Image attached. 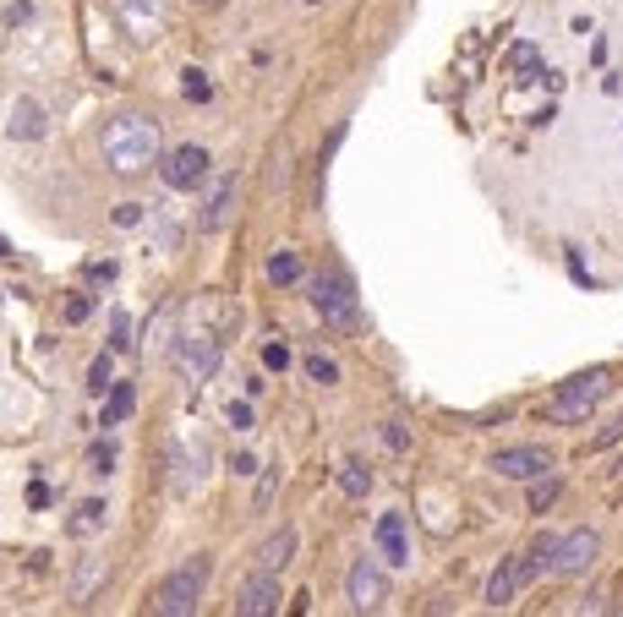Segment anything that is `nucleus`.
Returning <instances> with one entry per match:
<instances>
[{
	"label": "nucleus",
	"mask_w": 623,
	"mask_h": 617,
	"mask_svg": "<svg viewBox=\"0 0 623 617\" xmlns=\"http://www.w3.org/2000/svg\"><path fill=\"white\" fill-rule=\"evenodd\" d=\"M99 148H104V164L115 175H143L148 164H159V120L148 115H115L99 137Z\"/></svg>",
	"instance_id": "obj_1"
},
{
	"label": "nucleus",
	"mask_w": 623,
	"mask_h": 617,
	"mask_svg": "<svg viewBox=\"0 0 623 617\" xmlns=\"http://www.w3.org/2000/svg\"><path fill=\"white\" fill-rule=\"evenodd\" d=\"M208 574H214V558H208V552H191L186 563H175L170 579L154 595V612L159 617H191L197 601H202V590H208Z\"/></svg>",
	"instance_id": "obj_2"
},
{
	"label": "nucleus",
	"mask_w": 623,
	"mask_h": 617,
	"mask_svg": "<svg viewBox=\"0 0 623 617\" xmlns=\"http://www.w3.org/2000/svg\"><path fill=\"white\" fill-rule=\"evenodd\" d=\"M607 393H612V372H607V366L574 372L569 383H558V393H552V404H547V421L574 427V421H585V416H591V410H596Z\"/></svg>",
	"instance_id": "obj_3"
},
{
	"label": "nucleus",
	"mask_w": 623,
	"mask_h": 617,
	"mask_svg": "<svg viewBox=\"0 0 623 617\" xmlns=\"http://www.w3.org/2000/svg\"><path fill=\"white\" fill-rule=\"evenodd\" d=\"M312 306L328 328H356L361 317V301H356V285H351V273L344 268H323L312 273Z\"/></svg>",
	"instance_id": "obj_4"
},
{
	"label": "nucleus",
	"mask_w": 623,
	"mask_h": 617,
	"mask_svg": "<svg viewBox=\"0 0 623 617\" xmlns=\"http://www.w3.org/2000/svg\"><path fill=\"white\" fill-rule=\"evenodd\" d=\"M208 148L202 143H181V148H170V154H159V181L170 186V191H191V186H202L208 181Z\"/></svg>",
	"instance_id": "obj_5"
},
{
	"label": "nucleus",
	"mask_w": 623,
	"mask_h": 617,
	"mask_svg": "<svg viewBox=\"0 0 623 617\" xmlns=\"http://www.w3.org/2000/svg\"><path fill=\"white\" fill-rule=\"evenodd\" d=\"M596 558H601V535H596V530H569V535H558V552H552V574L580 579Z\"/></svg>",
	"instance_id": "obj_6"
},
{
	"label": "nucleus",
	"mask_w": 623,
	"mask_h": 617,
	"mask_svg": "<svg viewBox=\"0 0 623 617\" xmlns=\"http://www.w3.org/2000/svg\"><path fill=\"white\" fill-rule=\"evenodd\" d=\"M280 601H285L280 574H273V569H257V574L236 590V617H273V612H280Z\"/></svg>",
	"instance_id": "obj_7"
},
{
	"label": "nucleus",
	"mask_w": 623,
	"mask_h": 617,
	"mask_svg": "<svg viewBox=\"0 0 623 617\" xmlns=\"http://www.w3.org/2000/svg\"><path fill=\"white\" fill-rule=\"evenodd\" d=\"M175 366H181V377L208 383V377H214V366H219V339H214V333H181Z\"/></svg>",
	"instance_id": "obj_8"
},
{
	"label": "nucleus",
	"mask_w": 623,
	"mask_h": 617,
	"mask_svg": "<svg viewBox=\"0 0 623 617\" xmlns=\"http://www.w3.org/2000/svg\"><path fill=\"white\" fill-rule=\"evenodd\" d=\"M530 579H536V563H530V552H520V558H503V563L493 569V579H487V595H481V601H487V606L498 612V606H509V601H514V595H520Z\"/></svg>",
	"instance_id": "obj_9"
},
{
	"label": "nucleus",
	"mask_w": 623,
	"mask_h": 617,
	"mask_svg": "<svg viewBox=\"0 0 623 617\" xmlns=\"http://www.w3.org/2000/svg\"><path fill=\"white\" fill-rule=\"evenodd\" d=\"M493 470L503 475V481H536V475L552 470V454L536 448V443H525V448H498V454H493Z\"/></svg>",
	"instance_id": "obj_10"
},
{
	"label": "nucleus",
	"mask_w": 623,
	"mask_h": 617,
	"mask_svg": "<svg viewBox=\"0 0 623 617\" xmlns=\"http://www.w3.org/2000/svg\"><path fill=\"white\" fill-rule=\"evenodd\" d=\"M344 590H351V606H356V612H378V606L388 601V579H383V569H378L372 558H361V563L351 569Z\"/></svg>",
	"instance_id": "obj_11"
},
{
	"label": "nucleus",
	"mask_w": 623,
	"mask_h": 617,
	"mask_svg": "<svg viewBox=\"0 0 623 617\" xmlns=\"http://www.w3.org/2000/svg\"><path fill=\"white\" fill-rule=\"evenodd\" d=\"M236 191H241V181H236V175H219L214 186H208V202H202V219H197V225L208 230V235H219V230L230 225V214H236Z\"/></svg>",
	"instance_id": "obj_12"
},
{
	"label": "nucleus",
	"mask_w": 623,
	"mask_h": 617,
	"mask_svg": "<svg viewBox=\"0 0 623 617\" xmlns=\"http://www.w3.org/2000/svg\"><path fill=\"white\" fill-rule=\"evenodd\" d=\"M378 552H383V563H394V569L410 563V530H405V514H383V519H378Z\"/></svg>",
	"instance_id": "obj_13"
},
{
	"label": "nucleus",
	"mask_w": 623,
	"mask_h": 617,
	"mask_svg": "<svg viewBox=\"0 0 623 617\" xmlns=\"http://www.w3.org/2000/svg\"><path fill=\"white\" fill-rule=\"evenodd\" d=\"M44 131H49L44 104H39V99H17V104H12V120H6V137H17V143H39Z\"/></svg>",
	"instance_id": "obj_14"
},
{
	"label": "nucleus",
	"mask_w": 623,
	"mask_h": 617,
	"mask_svg": "<svg viewBox=\"0 0 623 617\" xmlns=\"http://www.w3.org/2000/svg\"><path fill=\"white\" fill-rule=\"evenodd\" d=\"M202 464H208V448L202 443H175V492H197L202 487Z\"/></svg>",
	"instance_id": "obj_15"
},
{
	"label": "nucleus",
	"mask_w": 623,
	"mask_h": 617,
	"mask_svg": "<svg viewBox=\"0 0 623 617\" xmlns=\"http://www.w3.org/2000/svg\"><path fill=\"white\" fill-rule=\"evenodd\" d=\"M296 541H301V535H296V524H280V530H273V535L257 546V569H273V574H280V569L296 558Z\"/></svg>",
	"instance_id": "obj_16"
},
{
	"label": "nucleus",
	"mask_w": 623,
	"mask_h": 617,
	"mask_svg": "<svg viewBox=\"0 0 623 617\" xmlns=\"http://www.w3.org/2000/svg\"><path fill=\"white\" fill-rule=\"evenodd\" d=\"M131 404H137V388H131V383H110V399H104V416H99V427H104V432H110V427H126Z\"/></svg>",
	"instance_id": "obj_17"
},
{
	"label": "nucleus",
	"mask_w": 623,
	"mask_h": 617,
	"mask_svg": "<svg viewBox=\"0 0 623 617\" xmlns=\"http://www.w3.org/2000/svg\"><path fill=\"white\" fill-rule=\"evenodd\" d=\"M104 519H110V508H104L99 498H88V503H77V514H72V519H66V530H72V535H99V530H104Z\"/></svg>",
	"instance_id": "obj_18"
},
{
	"label": "nucleus",
	"mask_w": 623,
	"mask_h": 617,
	"mask_svg": "<svg viewBox=\"0 0 623 617\" xmlns=\"http://www.w3.org/2000/svg\"><path fill=\"white\" fill-rule=\"evenodd\" d=\"M110 579V563L104 558H83V569H77V585H72V601H93V590Z\"/></svg>",
	"instance_id": "obj_19"
},
{
	"label": "nucleus",
	"mask_w": 623,
	"mask_h": 617,
	"mask_svg": "<svg viewBox=\"0 0 623 617\" xmlns=\"http://www.w3.org/2000/svg\"><path fill=\"white\" fill-rule=\"evenodd\" d=\"M339 487H344V498H367L372 492V470L361 459H344L339 464Z\"/></svg>",
	"instance_id": "obj_20"
},
{
	"label": "nucleus",
	"mask_w": 623,
	"mask_h": 617,
	"mask_svg": "<svg viewBox=\"0 0 623 617\" xmlns=\"http://www.w3.org/2000/svg\"><path fill=\"white\" fill-rule=\"evenodd\" d=\"M268 279L273 285H301V257L296 251H273L268 257Z\"/></svg>",
	"instance_id": "obj_21"
},
{
	"label": "nucleus",
	"mask_w": 623,
	"mask_h": 617,
	"mask_svg": "<svg viewBox=\"0 0 623 617\" xmlns=\"http://www.w3.org/2000/svg\"><path fill=\"white\" fill-rule=\"evenodd\" d=\"M301 366H307V377H312L317 388H334V383H339V361H334V356H323V350H312Z\"/></svg>",
	"instance_id": "obj_22"
},
{
	"label": "nucleus",
	"mask_w": 623,
	"mask_h": 617,
	"mask_svg": "<svg viewBox=\"0 0 623 617\" xmlns=\"http://www.w3.org/2000/svg\"><path fill=\"white\" fill-rule=\"evenodd\" d=\"M181 99H191V104H208V99H214V83H208V72L186 66V72H181Z\"/></svg>",
	"instance_id": "obj_23"
},
{
	"label": "nucleus",
	"mask_w": 623,
	"mask_h": 617,
	"mask_svg": "<svg viewBox=\"0 0 623 617\" xmlns=\"http://www.w3.org/2000/svg\"><path fill=\"white\" fill-rule=\"evenodd\" d=\"M280 487H285V470H280V464H268V470H263V481H257V498H252V508L263 514L273 498H280Z\"/></svg>",
	"instance_id": "obj_24"
},
{
	"label": "nucleus",
	"mask_w": 623,
	"mask_h": 617,
	"mask_svg": "<svg viewBox=\"0 0 623 617\" xmlns=\"http://www.w3.org/2000/svg\"><path fill=\"white\" fill-rule=\"evenodd\" d=\"M110 383H115V350H110V356H99V361L88 366V393H99V399H104V393H110Z\"/></svg>",
	"instance_id": "obj_25"
},
{
	"label": "nucleus",
	"mask_w": 623,
	"mask_h": 617,
	"mask_svg": "<svg viewBox=\"0 0 623 617\" xmlns=\"http://www.w3.org/2000/svg\"><path fill=\"white\" fill-rule=\"evenodd\" d=\"M552 498H558V475H536L530 481V514H541V508H552Z\"/></svg>",
	"instance_id": "obj_26"
},
{
	"label": "nucleus",
	"mask_w": 623,
	"mask_h": 617,
	"mask_svg": "<svg viewBox=\"0 0 623 617\" xmlns=\"http://www.w3.org/2000/svg\"><path fill=\"white\" fill-rule=\"evenodd\" d=\"M60 317H66V328H77V322H88V317H93V295H88V290H77V295H66V312H60Z\"/></svg>",
	"instance_id": "obj_27"
},
{
	"label": "nucleus",
	"mask_w": 623,
	"mask_h": 617,
	"mask_svg": "<svg viewBox=\"0 0 623 617\" xmlns=\"http://www.w3.org/2000/svg\"><path fill=\"white\" fill-rule=\"evenodd\" d=\"M552 552H558V535H536V541H530V563H536V574H552Z\"/></svg>",
	"instance_id": "obj_28"
},
{
	"label": "nucleus",
	"mask_w": 623,
	"mask_h": 617,
	"mask_svg": "<svg viewBox=\"0 0 623 617\" xmlns=\"http://www.w3.org/2000/svg\"><path fill=\"white\" fill-rule=\"evenodd\" d=\"M110 350H131V317L126 312H110Z\"/></svg>",
	"instance_id": "obj_29"
},
{
	"label": "nucleus",
	"mask_w": 623,
	"mask_h": 617,
	"mask_svg": "<svg viewBox=\"0 0 623 617\" xmlns=\"http://www.w3.org/2000/svg\"><path fill=\"white\" fill-rule=\"evenodd\" d=\"M115 470V443H93L88 448V475H110Z\"/></svg>",
	"instance_id": "obj_30"
},
{
	"label": "nucleus",
	"mask_w": 623,
	"mask_h": 617,
	"mask_svg": "<svg viewBox=\"0 0 623 617\" xmlns=\"http://www.w3.org/2000/svg\"><path fill=\"white\" fill-rule=\"evenodd\" d=\"M170 322H175V306H159V317H154V328H148V345H154V350L170 345Z\"/></svg>",
	"instance_id": "obj_31"
},
{
	"label": "nucleus",
	"mask_w": 623,
	"mask_h": 617,
	"mask_svg": "<svg viewBox=\"0 0 623 617\" xmlns=\"http://www.w3.org/2000/svg\"><path fill=\"white\" fill-rule=\"evenodd\" d=\"M263 366L268 372H285L290 366V345H285V339H268V345H263Z\"/></svg>",
	"instance_id": "obj_32"
},
{
	"label": "nucleus",
	"mask_w": 623,
	"mask_h": 617,
	"mask_svg": "<svg viewBox=\"0 0 623 617\" xmlns=\"http://www.w3.org/2000/svg\"><path fill=\"white\" fill-rule=\"evenodd\" d=\"M225 421H230L236 432H246V427H252V404H246V399H230V404H225Z\"/></svg>",
	"instance_id": "obj_33"
},
{
	"label": "nucleus",
	"mask_w": 623,
	"mask_h": 617,
	"mask_svg": "<svg viewBox=\"0 0 623 617\" xmlns=\"http://www.w3.org/2000/svg\"><path fill=\"white\" fill-rule=\"evenodd\" d=\"M612 443H623V416H612V421L591 437V448H612Z\"/></svg>",
	"instance_id": "obj_34"
},
{
	"label": "nucleus",
	"mask_w": 623,
	"mask_h": 617,
	"mask_svg": "<svg viewBox=\"0 0 623 617\" xmlns=\"http://www.w3.org/2000/svg\"><path fill=\"white\" fill-rule=\"evenodd\" d=\"M115 225H120V230H137V225H143V202H120V208H115Z\"/></svg>",
	"instance_id": "obj_35"
},
{
	"label": "nucleus",
	"mask_w": 623,
	"mask_h": 617,
	"mask_svg": "<svg viewBox=\"0 0 623 617\" xmlns=\"http://www.w3.org/2000/svg\"><path fill=\"white\" fill-rule=\"evenodd\" d=\"M268 181H273V186H290V148H280V154H273V170H268Z\"/></svg>",
	"instance_id": "obj_36"
},
{
	"label": "nucleus",
	"mask_w": 623,
	"mask_h": 617,
	"mask_svg": "<svg viewBox=\"0 0 623 617\" xmlns=\"http://www.w3.org/2000/svg\"><path fill=\"white\" fill-rule=\"evenodd\" d=\"M530 66H536V44H520L514 49V72H530Z\"/></svg>",
	"instance_id": "obj_37"
},
{
	"label": "nucleus",
	"mask_w": 623,
	"mask_h": 617,
	"mask_svg": "<svg viewBox=\"0 0 623 617\" xmlns=\"http://www.w3.org/2000/svg\"><path fill=\"white\" fill-rule=\"evenodd\" d=\"M383 443H388V448H405V443H410V437H405V432H399V421H383Z\"/></svg>",
	"instance_id": "obj_38"
},
{
	"label": "nucleus",
	"mask_w": 623,
	"mask_h": 617,
	"mask_svg": "<svg viewBox=\"0 0 623 617\" xmlns=\"http://www.w3.org/2000/svg\"><path fill=\"white\" fill-rule=\"evenodd\" d=\"M88 279H104V285H110V279H115V262H110V257H104V262H88Z\"/></svg>",
	"instance_id": "obj_39"
},
{
	"label": "nucleus",
	"mask_w": 623,
	"mask_h": 617,
	"mask_svg": "<svg viewBox=\"0 0 623 617\" xmlns=\"http://www.w3.org/2000/svg\"><path fill=\"white\" fill-rule=\"evenodd\" d=\"M236 475H257V459H252V454H236Z\"/></svg>",
	"instance_id": "obj_40"
},
{
	"label": "nucleus",
	"mask_w": 623,
	"mask_h": 617,
	"mask_svg": "<svg viewBox=\"0 0 623 617\" xmlns=\"http://www.w3.org/2000/svg\"><path fill=\"white\" fill-rule=\"evenodd\" d=\"M618 475H623V459H618Z\"/></svg>",
	"instance_id": "obj_41"
},
{
	"label": "nucleus",
	"mask_w": 623,
	"mask_h": 617,
	"mask_svg": "<svg viewBox=\"0 0 623 617\" xmlns=\"http://www.w3.org/2000/svg\"><path fill=\"white\" fill-rule=\"evenodd\" d=\"M208 6H219V0H208Z\"/></svg>",
	"instance_id": "obj_42"
}]
</instances>
